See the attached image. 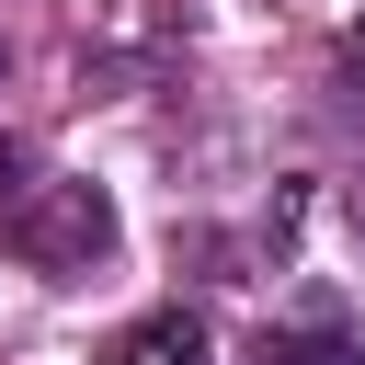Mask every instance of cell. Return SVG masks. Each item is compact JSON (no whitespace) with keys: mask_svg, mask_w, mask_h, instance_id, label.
Masks as SVG:
<instances>
[{"mask_svg":"<svg viewBox=\"0 0 365 365\" xmlns=\"http://www.w3.org/2000/svg\"><path fill=\"white\" fill-rule=\"evenodd\" d=\"M251 365H365V354H354V331L297 319V331H262V342H251Z\"/></svg>","mask_w":365,"mask_h":365,"instance_id":"3","label":"cell"},{"mask_svg":"<svg viewBox=\"0 0 365 365\" xmlns=\"http://www.w3.org/2000/svg\"><path fill=\"white\" fill-rule=\"evenodd\" d=\"M0 240L34 262V274H91L103 251H114V194L103 182H23L11 194V217H0Z\"/></svg>","mask_w":365,"mask_h":365,"instance_id":"1","label":"cell"},{"mask_svg":"<svg viewBox=\"0 0 365 365\" xmlns=\"http://www.w3.org/2000/svg\"><path fill=\"white\" fill-rule=\"evenodd\" d=\"M103 365H205V319L194 308H148L103 342Z\"/></svg>","mask_w":365,"mask_h":365,"instance_id":"2","label":"cell"},{"mask_svg":"<svg viewBox=\"0 0 365 365\" xmlns=\"http://www.w3.org/2000/svg\"><path fill=\"white\" fill-rule=\"evenodd\" d=\"M11 194H23V148L0 137V217H11Z\"/></svg>","mask_w":365,"mask_h":365,"instance_id":"4","label":"cell"},{"mask_svg":"<svg viewBox=\"0 0 365 365\" xmlns=\"http://www.w3.org/2000/svg\"><path fill=\"white\" fill-rule=\"evenodd\" d=\"M342 91L365 103V23H354V46H342Z\"/></svg>","mask_w":365,"mask_h":365,"instance_id":"5","label":"cell"}]
</instances>
